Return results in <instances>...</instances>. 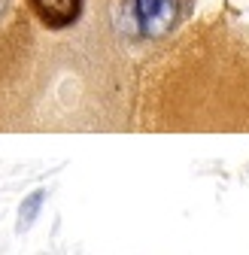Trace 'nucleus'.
Masks as SVG:
<instances>
[{
    "label": "nucleus",
    "mask_w": 249,
    "mask_h": 255,
    "mask_svg": "<svg viewBox=\"0 0 249 255\" xmlns=\"http://www.w3.org/2000/svg\"><path fill=\"white\" fill-rule=\"evenodd\" d=\"M43 201H46V188L30 191V195L21 201V207H18V231H24V228L34 225V219H37V213H40Z\"/></svg>",
    "instance_id": "nucleus-3"
},
{
    "label": "nucleus",
    "mask_w": 249,
    "mask_h": 255,
    "mask_svg": "<svg viewBox=\"0 0 249 255\" xmlns=\"http://www.w3.org/2000/svg\"><path fill=\"white\" fill-rule=\"evenodd\" d=\"M30 6L49 27H67L79 18L82 0H30Z\"/></svg>",
    "instance_id": "nucleus-2"
},
{
    "label": "nucleus",
    "mask_w": 249,
    "mask_h": 255,
    "mask_svg": "<svg viewBox=\"0 0 249 255\" xmlns=\"http://www.w3.org/2000/svg\"><path fill=\"white\" fill-rule=\"evenodd\" d=\"M179 0H134L137 24L146 37H164L176 18Z\"/></svg>",
    "instance_id": "nucleus-1"
}]
</instances>
